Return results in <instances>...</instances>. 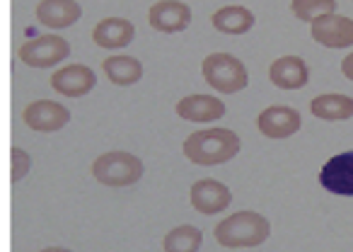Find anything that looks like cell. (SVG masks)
I'll return each instance as SVG.
<instances>
[{
	"mask_svg": "<svg viewBox=\"0 0 353 252\" xmlns=\"http://www.w3.org/2000/svg\"><path fill=\"white\" fill-rule=\"evenodd\" d=\"M240 148H242L240 136L230 129L194 131L184 141V155L194 165H201V168H213V165L228 163V160H232L240 153Z\"/></svg>",
	"mask_w": 353,
	"mask_h": 252,
	"instance_id": "1",
	"label": "cell"
},
{
	"mask_svg": "<svg viewBox=\"0 0 353 252\" xmlns=\"http://www.w3.org/2000/svg\"><path fill=\"white\" fill-rule=\"evenodd\" d=\"M271 226L256 211H237L216 226V240L223 247H256L266 242Z\"/></svg>",
	"mask_w": 353,
	"mask_h": 252,
	"instance_id": "2",
	"label": "cell"
},
{
	"mask_svg": "<svg viewBox=\"0 0 353 252\" xmlns=\"http://www.w3.org/2000/svg\"><path fill=\"white\" fill-rule=\"evenodd\" d=\"M92 175L107 187H128L143 177V163L126 151H109L92 163Z\"/></svg>",
	"mask_w": 353,
	"mask_h": 252,
	"instance_id": "3",
	"label": "cell"
},
{
	"mask_svg": "<svg viewBox=\"0 0 353 252\" xmlns=\"http://www.w3.org/2000/svg\"><path fill=\"white\" fill-rule=\"evenodd\" d=\"M203 78L211 88H216L218 93H240L247 88V68L240 59L230 54H211L203 59Z\"/></svg>",
	"mask_w": 353,
	"mask_h": 252,
	"instance_id": "4",
	"label": "cell"
},
{
	"mask_svg": "<svg viewBox=\"0 0 353 252\" xmlns=\"http://www.w3.org/2000/svg\"><path fill=\"white\" fill-rule=\"evenodd\" d=\"M70 56V44L59 35H39L20 49L22 64L30 68H54Z\"/></svg>",
	"mask_w": 353,
	"mask_h": 252,
	"instance_id": "5",
	"label": "cell"
},
{
	"mask_svg": "<svg viewBox=\"0 0 353 252\" xmlns=\"http://www.w3.org/2000/svg\"><path fill=\"white\" fill-rule=\"evenodd\" d=\"M312 25V39L327 49H348L353 46V20L343 15H322L310 22Z\"/></svg>",
	"mask_w": 353,
	"mask_h": 252,
	"instance_id": "6",
	"label": "cell"
},
{
	"mask_svg": "<svg viewBox=\"0 0 353 252\" xmlns=\"http://www.w3.org/2000/svg\"><path fill=\"white\" fill-rule=\"evenodd\" d=\"M319 184L339 197H353V151L329 158L319 173Z\"/></svg>",
	"mask_w": 353,
	"mask_h": 252,
	"instance_id": "7",
	"label": "cell"
},
{
	"mask_svg": "<svg viewBox=\"0 0 353 252\" xmlns=\"http://www.w3.org/2000/svg\"><path fill=\"white\" fill-rule=\"evenodd\" d=\"M300 112L295 107H288V104H274V107H266L264 112L256 119V126L264 136L269 139H288L295 131L300 129Z\"/></svg>",
	"mask_w": 353,
	"mask_h": 252,
	"instance_id": "8",
	"label": "cell"
},
{
	"mask_svg": "<svg viewBox=\"0 0 353 252\" xmlns=\"http://www.w3.org/2000/svg\"><path fill=\"white\" fill-rule=\"evenodd\" d=\"M148 22L152 30L174 35V32H184L192 25V10L179 0H160L148 12Z\"/></svg>",
	"mask_w": 353,
	"mask_h": 252,
	"instance_id": "9",
	"label": "cell"
},
{
	"mask_svg": "<svg viewBox=\"0 0 353 252\" xmlns=\"http://www.w3.org/2000/svg\"><path fill=\"white\" fill-rule=\"evenodd\" d=\"M25 124L34 131H61L65 124L70 122V112L63 104L54 102V99H39V102H32L30 107L22 114Z\"/></svg>",
	"mask_w": 353,
	"mask_h": 252,
	"instance_id": "10",
	"label": "cell"
},
{
	"mask_svg": "<svg viewBox=\"0 0 353 252\" xmlns=\"http://www.w3.org/2000/svg\"><path fill=\"white\" fill-rule=\"evenodd\" d=\"M94 85H97V75L83 64L65 66L51 75V88L65 97H83V95L92 93Z\"/></svg>",
	"mask_w": 353,
	"mask_h": 252,
	"instance_id": "11",
	"label": "cell"
},
{
	"mask_svg": "<svg viewBox=\"0 0 353 252\" xmlns=\"http://www.w3.org/2000/svg\"><path fill=\"white\" fill-rule=\"evenodd\" d=\"M230 202H232V192L228 189V184L218 182L213 177L199 180L192 187V204L199 213H206V216L221 213L230 206Z\"/></svg>",
	"mask_w": 353,
	"mask_h": 252,
	"instance_id": "12",
	"label": "cell"
},
{
	"mask_svg": "<svg viewBox=\"0 0 353 252\" xmlns=\"http://www.w3.org/2000/svg\"><path fill=\"white\" fill-rule=\"evenodd\" d=\"M269 78L281 90H300L307 85L310 68L300 56H281L271 64Z\"/></svg>",
	"mask_w": 353,
	"mask_h": 252,
	"instance_id": "13",
	"label": "cell"
},
{
	"mask_svg": "<svg viewBox=\"0 0 353 252\" xmlns=\"http://www.w3.org/2000/svg\"><path fill=\"white\" fill-rule=\"evenodd\" d=\"M136 37V27L123 17H107L97 22L92 30V39L99 49H123Z\"/></svg>",
	"mask_w": 353,
	"mask_h": 252,
	"instance_id": "14",
	"label": "cell"
},
{
	"mask_svg": "<svg viewBox=\"0 0 353 252\" xmlns=\"http://www.w3.org/2000/svg\"><path fill=\"white\" fill-rule=\"evenodd\" d=\"M37 17L49 30H63L83 17V8L75 0H41L37 8Z\"/></svg>",
	"mask_w": 353,
	"mask_h": 252,
	"instance_id": "15",
	"label": "cell"
},
{
	"mask_svg": "<svg viewBox=\"0 0 353 252\" xmlns=\"http://www.w3.org/2000/svg\"><path fill=\"white\" fill-rule=\"evenodd\" d=\"M176 114L187 122H216L225 114V104L221 102L218 97L213 95H189V97L179 99L176 104Z\"/></svg>",
	"mask_w": 353,
	"mask_h": 252,
	"instance_id": "16",
	"label": "cell"
},
{
	"mask_svg": "<svg viewBox=\"0 0 353 252\" xmlns=\"http://www.w3.org/2000/svg\"><path fill=\"white\" fill-rule=\"evenodd\" d=\"M310 112L317 119H324V122H343V119L353 117V97L339 93L317 95L310 102Z\"/></svg>",
	"mask_w": 353,
	"mask_h": 252,
	"instance_id": "17",
	"label": "cell"
},
{
	"mask_svg": "<svg viewBox=\"0 0 353 252\" xmlns=\"http://www.w3.org/2000/svg\"><path fill=\"white\" fill-rule=\"evenodd\" d=\"M102 68H104V73H107V78L112 80L114 85H119V88H126V85H133L143 78L141 61L133 59V56H126V54L109 56V59L102 64Z\"/></svg>",
	"mask_w": 353,
	"mask_h": 252,
	"instance_id": "18",
	"label": "cell"
},
{
	"mask_svg": "<svg viewBox=\"0 0 353 252\" xmlns=\"http://www.w3.org/2000/svg\"><path fill=\"white\" fill-rule=\"evenodd\" d=\"M213 27L223 35H245L254 27V15L242 6H225L213 15Z\"/></svg>",
	"mask_w": 353,
	"mask_h": 252,
	"instance_id": "19",
	"label": "cell"
},
{
	"mask_svg": "<svg viewBox=\"0 0 353 252\" xmlns=\"http://www.w3.org/2000/svg\"><path fill=\"white\" fill-rule=\"evenodd\" d=\"M203 233L196 226H176L165 235V252H199Z\"/></svg>",
	"mask_w": 353,
	"mask_h": 252,
	"instance_id": "20",
	"label": "cell"
},
{
	"mask_svg": "<svg viewBox=\"0 0 353 252\" xmlns=\"http://www.w3.org/2000/svg\"><path fill=\"white\" fill-rule=\"evenodd\" d=\"M290 10L298 20L312 22L322 15H332L336 10V0H293Z\"/></svg>",
	"mask_w": 353,
	"mask_h": 252,
	"instance_id": "21",
	"label": "cell"
},
{
	"mask_svg": "<svg viewBox=\"0 0 353 252\" xmlns=\"http://www.w3.org/2000/svg\"><path fill=\"white\" fill-rule=\"evenodd\" d=\"M10 160H12L10 180H12V182H20V180L30 173V165H32L30 153H27V151H22V148H12L10 151Z\"/></svg>",
	"mask_w": 353,
	"mask_h": 252,
	"instance_id": "22",
	"label": "cell"
},
{
	"mask_svg": "<svg viewBox=\"0 0 353 252\" xmlns=\"http://www.w3.org/2000/svg\"><path fill=\"white\" fill-rule=\"evenodd\" d=\"M341 73L346 75L348 80H353V51L341 61Z\"/></svg>",
	"mask_w": 353,
	"mask_h": 252,
	"instance_id": "23",
	"label": "cell"
},
{
	"mask_svg": "<svg viewBox=\"0 0 353 252\" xmlns=\"http://www.w3.org/2000/svg\"><path fill=\"white\" fill-rule=\"evenodd\" d=\"M39 252H73V250H68V247H44Z\"/></svg>",
	"mask_w": 353,
	"mask_h": 252,
	"instance_id": "24",
	"label": "cell"
}]
</instances>
